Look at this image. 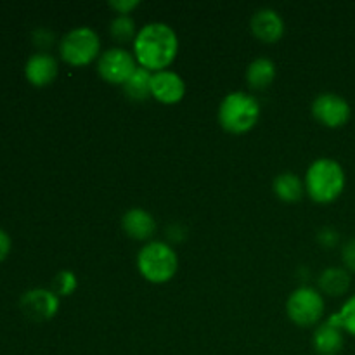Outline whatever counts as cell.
Returning a JSON list of instances; mask_svg holds the SVG:
<instances>
[{
	"label": "cell",
	"instance_id": "4",
	"mask_svg": "<svg viewBox=\"0 0 355 355\" xmlns=\"http://www.w3.org/2000/svg\"><path fill=\"white\" fill-rule=\"evenodd\" d=\"M139 272L146 281L155 284L168 283L179 269L175 250L163 241H151L141 248L137 255Z\"/></svg>",
	"mask_w": 355,
	"mask_h": 355
},
{
	"label": "cell",
	"instance_id": "8",
	"mask_svg": "<svg viewBox=\"0 0 355 355\" xmlns=\"http://www.w3.org/2000/svg\"><path fill=\"white\" fill-rule=\"evenodd\" d=\"M312 114L319 123L329 128H340L352 116L349 101L335 92L319 94L312 103Z\"/></svg>",
	"mask_w": 355,
	"mask_h": 355
},
{
	"label": "cell",
	"instance_id": "5",
	"mask_svg": "<svg viewBox=\"0 0 355 355\" xmlns=\"http://www.w3.org/2000/svg\"><path fill=\"white\" fill-rule=\"evenodd\" d=\"M101 40L99 35L89 26L73 28L62 37L59 44L62 61L71 66H87L99 58Z\"/></svg>",
	"mask_w": 355,
	"mask_h": 355
},
{
	"label": "cell",
	"instance_id": "23",
	"mask_svg": "<svg viewBox=\"0 0 355 355\" xmlns=\"http://www.w3.org/2000/svg\"><path fill=\"white\" fill-rule=\"evenodd\" d=\"M343 266L349 272H355V238L349 239L342 248Z\"/></svg>",
	"mask_w": 355,
	"mask_h": 355
},
{
	"label": "cell",
	"instance_id": "26",
	"mask_svg": "<svg viewBox=\"0 0 355 355\" xmlns=\"http://www.w3.org/2000/svg\"><path fill=\"white\" fill-rule=\"evenodd\" d=\"M9 250H10V238L6 231L0 229V262L9 255Z\"/></svg>",
	"mask_w": 355,
	"mask_h": 355
},
{
	"label": "cell",
	"instance_id": "21",
	"mask_svg": "<svg viewBox=\"0 0 355 355\" xmlns=\"http://www.w3.org/2000/svg\"><path fill=\"white\" fill-rule=\"evenodd\" d=\"M78 286L76 276L71 270H61L54 279V293L55 295H71Z\"/></svg>",
	"mask_w": 355,
	"mask_h": 355
},
{
	"label": "cell",
	"instance_id": "24",
	"mask_svg": "<svg viewBox=\"0 0 355 355\" xmlns=\"http://www.w3.org/2000/svg\"><path fill=\"white\" fill-rule=\"evenodd\" d=\"M110 7H113L114 10H118V14H125V16H128L130 10H134L135 7H139V0H113V2H110Z\"/></svg>",
	"mask_w": 355,
	"mask_h": 355
},
{
	"label": "cell",
	"instance_id": "13",
	"mask_svg": "<svg viewBox=\"0 0 355 355\" xmlns=\"http://www.w3.org/2000/svg\"><path fill=\"white\" fill-rule=\"evenodd\" d=\"M121 227L132 239L146 241L155 234L156 222L155 217L144 208H130L121 218Z\"/></svg>",
	"mask_w": 355,
	"mask_h": 355
},
{
	"label": "cell",
	"instance_id": "16",
	"mask_svg": "<svg viewBox=\"0 0 355 355\" xmlns=\"http://www.w3.org/2000/svg\"><path fill=\"white\" fill-rule=\"evenodd\" d=\"M274 193L279 200L286 201V203H295V201H300L304 196L305 191V182L295 173H281L274 179Z\"/></svg>",
	"mask_w": 355,
	"mask_h": 355
},
{
	"label": "cell",
	"instance_id": "12",
	"mask_svg": "<svg viewBox=\"0 0 355 355\" xmlns=\"http://www.w3.org/2000/svg\"><path fill=\"white\" fill-rule=\"evenodd\" d=\"M24 73L28 82L33 83L35 87H45L58 76V61L47 52H38L30 55L24 66Z\"/></svg>",
	"mask_w": 355,
	"mask_h": 355
},
{
	"label": "cell",
	"instance_id": "20",
	"mask_svg": "<svg viewBox=\"0 0 355 355\" xmlns=\"http://www.w3.org/2000/svg\"><path fill=\"white\" fill-rule=\"evenodd\" d=\"M110 31L111 37L116 42H130L135 40V37H137L134 19L130 16H125V14H120V16H116L111 21Z\"/></svg>",
	"mask_w": 355,
	"mask_h": 355
},
{
	"label": "cell",
	"instance_id": "17",
	"mask_svg": "<svg viewBox=\"0 0 355 355\" xmlns=\"http://www.w3.org/2000/svg\"><path fill=\"white\" fill-rule=\"evenodd\" d=\"M276 78V64L269 58H257L246 69V80L253 89H266Z\"/></svg>",
	"mask_w": 355,
	"mask_h": 355
},
{
	"label": "cell",
	"instance_id": "15",
	"mask_svg": "<svg viewBox=\"0 0 355 355\" xmlns=\"http://www.w3.org/2000/svg\"><path fill=\"white\" fill-rule=\"evenodd\" d=\"M352 277L345 267H328L319 276V290L331 297H342L349 291Z\"/></svg>",
	"mask_w": 355,
	"mask_h": 355
},
{
	"label": "cell",
	"instance_id": "7",
	"mask_svg": "<svg viewBox=\"0 0 355 355\" xmlns=\"http://www.w3.org/2000/svg\"><path fill=\"white\" fill-rule=\"evenodd\" d=\"M137 68L139 66L137 61H135V55L128 52L127 49L121 47L107 49L106 52L99 55V61H97L99 75L106 82L114 83V85H123Z\"/></svg>",
	"mask_w": 355,
	"mask_h": 355
},
{
	"label": "cell",
	"instance_id": "22",
	"mask_svg": "<svg viewBox=\"0 0 355 355\" xmlns=\"http://www.w3.org/2000/svg\"><path fill=\"white\" fill-rule=\"evenodd\" d=\"M318 241L321 243L324 248H335V246L338 245V241H340L338 231H336V229H333V227L321 229V231H319V234H318Z\"/></svg>",
	"mask_w": 355,
	"mask_h": 355
},
{
	"label": "cell",
	"instance_id": "18",
	"mask_svg": "<svg viewBox=\"0 0 355 355\" xmlns=\"http://www.w3.org/2000/svg\"><path fill=\"white\" fill-rule=\"evenodd\" d=\"M151 78L153 73L139 66L130 78L123 83V90L132 101H146L151 96Z\"/></svg>",
	"mask_w": 355,
	"mask_h": 355
},
{
	"label": "cell",
	"instance_id": "19",
	"mask_svg": "<svg viewBox=\"0 0 355 355\" xmlns=\"http://www.w3.org/2000/svg\"><path fill=\"white\" fill-rule=\"evenodd\" d=\"M329 322L338 326L340 329H343V331L349 333V335L355 336V295H352V297L342 305V309H340L336 314H333L331 318H329Z\"/></svg>",
	"mask_w": 355,
	"mask_h": 355
},
{
	"label": "cell",
	"instance_id": "3",
	"mask_svg": "<svg viewBox=\"0 0 355 355\" xmlns=\"http://www.w3.org/2000/svg\"><path fill=\"white\" fill-rule=\"evenodd\" d=\"M260 118V103L246 92H231L218 106V123L231 134L252 130Z\"/></svg>",
	"mask_w": 355,
	"mask_h": 355
},
{
	"label": "cell",
	"instance_id": "9",
	"mask_svg": "<svg viewBox=\"0 0 355 355\" xmlns=\"http://www.w3.org/2000/svg\"><path fill=\"white\" fill-rule=\"evenodd\" d=\"M19 305L24 314L33 321H49L58 314L59 297L51 290L35 288L21 297Z\"/></svg>",
	"mask_w": 355,
	"mask_h": 355
},
{
	"label": "cell",
	"instance_id": "10",
	"mask_svg": "<svg viewBox=\"0 0 355 355\" xmlns=\"http://www.w3.org/2000/svg\"><path fill=\"white\" fill-rule=\"evenodd\" d=\"M186 94V83L182 76L170 69L153 73L151 96L162 104H177Z\"/></svg>",
	"mask_w": 355,
	"mask_h": 355
},
{
	"label": "cell",
	"instance_id": "25",
	"mask_svg": "<svg viewBox=\"0 0 355 355\" xmlns=\"http://www.w3.org/2000/svg\"><path fill=\"white\" fill-rule=\"evenodd\" d=\"M33 37H35V44L42 45V47H44V45H51V42L54 40V35H52L51 31L44 30V28H40V30L35 31Z\"/></svg>",
	"mask_w": 355,
	"mask_h": 355
},
{
	"label": "cell",
	"instance_id": "2",
	"mask_svg": "<svg viewBox=\"0 0 355 355\" xmlns=\"http://www.w3.org/2000/svg\"><path fill=\"white\" fill-rule=\"evenodd\" d=\"M345 170L333 158L315 159L305 173V193L315 203L328 205L338 200L345 191Z\"/></svg>",
	"mask_w": 355,
	"mask_h": 355
},
{
	"label": "cell",
	"instance_id": "11",
	"mask_svg": "<svg viewBox=\"0 0 355 355\" xmlns=\"http://www.w3.org/2000/svg\"><path fill=\"white\" fill-rule=\"evenodd\" d=\"M252 31L259 40L276 44L284 35V21L274 9H259L252 17Z\"/></svg>",
	"mask_w": 355,
	"mask_h": 355
},
{
	"label": "cell",
	"instance_id": "1",
	"mask_svg": "<svg viewBox=\"0 0 355 355\" xmlns=\"http://www.w3.org/2000/svg\"><path fill=\"white\" fill-rule=\"evenodd\" d=\"M179 54V37L165 23H149L137 31L134 40L135 61L148 71H163Z\"/></svg>",
	"mask_w": 355,
	"mask_h": 355
},
{
	"label": "cell",
	"instance_id": "14",
	"mask_svg": "<svg viewBox=\"0 0 355 355\" xmlns=\"http://www.w3.org/2000/svg\"><path fill=\"white\" fill-rule=\"evenodd\" d=\"M312 345H314L315 352L321 355H336L343 350L345 347V335L343 329L338 326L331 324L329 321L322 322L318 326L312 336Z\"/></svg>",
	"mask_w": 355,
	"mask_h": 355
},
{
	"label": "cell",
	"instance_id": "6",
	"mask_svg": "<svg viewBox=\"0 0 355 355\" xmlns=\"http://www.w3.org/2000/svg\"><path fill=\"white\" fill-rule=\"evenodd\" d=\"M286 314L295 324L304 328L318 324L324 315V298L321 291L311 286L297 288L286 302Z\"/></svg>",
	"mask_w": 355,
	"mask_h": 355
}]
</instances>
